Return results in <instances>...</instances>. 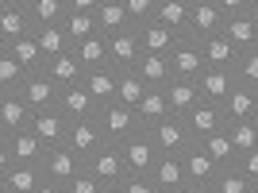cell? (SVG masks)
I'll return each mask as SVG.
<instances>
[{
	"label": "cell",
	"instance_id": "9",
	"mask_svg": "<svg viewBox=\"0 0 258 193\" xmlns=\"http://www.w3.org/2000/svg\"><path fill=\"white\" fill-rule=\"evenodd\" d=\"M31 120H35V112L27 108V101L20 93H0V139L31 131Z\"/></svg>",
	"mask_w": 258,
	"mask_h": 193
},
{
	"label": "cell",
	"instance_id": "23",
	"mask_svg": "<svg viewBox=\"0 0 258 193\" xmlns=\"http://www.w3.org/2000/svg\"><path fill=\"white\" fill-rule=\"evenodd\" d=\"M151 178H154V185H158V193H170V189H189V182H185V162L177 159V155H162Z\"/></svg>",
	"mask_w": 258,
	"mask_h": 193
},
{
	"label": "cell",
	"instance_id": "26",
	"mask_svg": "<svg viewBox=\"0 0 258 193\" xmlns=\"http://www.w3.org/2000/svg\"><path fill=\"white\" fill-rule=\"evenodd\" d=\"M201 51H205V66H208V70H231V74H235L239 58H243V54H239L235 46L227 43L224 35H216V39L201 43Z\"/></svg>",
	"mask_w": 258,
	"mask_h": 193
},
{
	"label": "cell",
	"instance_id": "34",
	"mask_svg": "<svg viewBox=\"0 0 258 193\" xmlns=\"http://www.w3.org/2000/svg\"><path fill=\"white\" fill-rule=\"evenodd\" d=\"M74 54H77V62H81V70H85V74L112 66V62H108V39H104V35H97V39H89V43L74 46Z\"/></svg>",
	"mask_w": 258,
	"mask_h": 193
},
{
	"label": "cell",
	"instance_id": "14",
	"mask_svg": "<svg viewBox=\"0 0 258 193\" xmlns=\"http://www.w3.org/2000/svg\"><path fill=\"white\" fill-rule=\"evenodd\" d=\"M104 131H100V120L93 116V120H77V124H70V139H66V147H74L81 159H93L100 147H104Z\"/></svg>",
	"mask_w": 258,
	"mask_h": 193
},
{
	"label": "cell",
	"instance_id": "20",
	"mask_svg": "<svg viewBox=\"0 0 258 193\" xmlns=\"http://www.w3.org/2000/svg\"><path fill=\"white\" fill-rule=\"evenodd\" d=\"M189 16H193V0H158L154 23H162L173 35H185L189 31Z\"/></svg>",
	"mask_w": 258,
	"mask_h": 193
},
{
	"label": "cell",
	"instance_id": "45",
	"mask_svg": "<svg viewBox=\"0 0 258 193\" xmlns=\"http://www.w3.org/2000/svg\"><path fill=\"white\" fill-rule=\"evenodd\" d=\"M66 189H70V193H104V185H100V182H97V178H93L89 170H81V174L74 178V182L66 185Z\"/></svg>",
	"mask_w": 258,
	"mask_h": 193
},
{
	"label": "cell",
	"instance_id": "25",
	"mask_svg": "<svg viewBox=\"0 0 258 193\" xmlns=\"http://www.w3.org/2000/svg\"><path fill=\"white\" fill-rule=\"evenodd\" d=\"M254 116H258V93L247 85H235V93L224 105V120L227 124H243V120H254Z\"/></svg>",
	"mask_w": 258,
	"mask_h": 193
},
{
	"label": "cell",
	"instance_id": "35",
	"mask_svg": "<svg viewBox=\"0 0 258 193\" xmlns=\"http://www.w3.org/2000/svg\"><path fill=\"white\" fill-rule=\"evenodd\" d=\"M0 51H12V54H16V62L23 66V74H27V77L46 70V58H43V51H39V43H35V35H31V39H20L16 46H0Z\"/></svg>",
	"mask_w": 258,
	"mask_h": 193
},
{
	"label": "cell",
	"instance_id": "40",
	"mask_svg": "<svg viewBox=\"0 0 258 193\" xmlns=\"http://www.w3.org/2000/svg\"><path fill=\"white\" fill-rule=\"evenodd\" d=\"M227 135H231V147H235V155H250V151H258V124H254V120L227 124Z\"/></svg>",
	"mask_w": 258,
	"mask_h": 193
},
{
	"label": "cell",
	"instance_id": "30",
	"mask_svg": "<svg viewBox=\"0 0 258 193\" xmlns=\"http://www.w3.org/2000/svg\"><path fill=\"white\" fill-rule=\"evenodd\" d=\"M166 96H170V112L173 116H189L197 105H201V85L197 81H177L173 77L166 85Z\"/></svg>",
	"mask_w": 258,
	"mask_h": 193
},
{
	"label": "cell",
	"instance_id": "10",
	"mask_svg": "<svg viewBox=\"0 0 258 193\" xmlns=\"http://www.w3.org/2000/svg\"><path fill=\"white\" fill-rule=\"evenodd\" d=\"M123 159H127V170L131 174H154V166H158V147H154L151 131L143 128L139 135H131L127 143H123Z\"/></svg>",
	"mask_w": 258,
	"mask_h": 193
},
{
	"label": "cell",
	"instance_id": "36",
	"mask_svg": "<svg viewBox=\"0 0 258 193\" xmlns=\"http://www.w3.org/2000/svg\"><path fill=\"white\" fill-rule=\"evenodd\" d=\"M201 147H205L208 155L216 159V166H220V170H231V166L239 162V155H235V147H231V135H227V128H224V131H216V135H208V139H201Z\"/></svg>",
	"mask_w": 258,
	"mask_h": 193
},
{
	"label": "cell",
	"instance_id": "18",
	"mask_svg": "<svg viewBox=\"0 0 258 193\" xmlns=\"http://www.w3.org/2000/svg\"><path fill=\"white\" fill-rule=\"evenodd\" d=\"M224 39H227L231 46H235L239 54L258 51V20L250 16V12H243V16H231V20H224Z\"/></svg>",
	"mask_w": 258,
	"mask_h": 193
},
{
	"label": "cell",
	"instance_id": "52",
	"mask_svg": "<svg viewBox=\"0 0 258 193\" xmlns=\"http://www.w3.org/2000/svg\"><path fill=\"white\" fill-rule=\"evenodd\" d=\"M254 124H258V116H254Z\"/></svg>",
	"mask_w": 258,
	"mask_h": 193
},
{
	"label": "cell",
	"instance_id": "6",
	"mask_svg": "<svg viewBox=\"0 0 258 193\" xmlns=\"http://www.w3.org/2000/svg\"><path fill=\"white\" fill-rule=\"evenodd\" d=\"M189 39L197 43H208L216 35H224V12H220V0H193V16H189Z\"/></svg>",
	"mask_w": 258,
	"mask_h": 193
},
{
	"label": "cell",
	"instance_id": "1",
	"mask_svg": "<svg viewBox=\"0 0 258 193\" xmlns=\"http://www.w3.org/2000/svg\"><path fill=\"white\" fill-rule=\"evenodd\" d=\"M97 120H100L104 139L116 143V147H123L131 135H139V131H143L139 112H135V108H123V105H104V108L97 112Z\"/></svg>",
	"mask_w": 258,
	"mask_h": 193
},
{
	"label": "cell",
	"instance_id": "2",
	"mask_svg": "<svg viewBox=\"0 0 258 193\" xmlns=\"http://www.w3.org/2000/svg\"><path fill=\"white\" fill-rule=\"evenodd\" d=\"M85 170L93 174L104 189H119V182L131 174L127 170V159H123V147H116V143H104V147L85 162Z\"/></svg>",
	"mask_w": 258,
	"mask_h": 193
},
{
	"label": "cell",
	"instance_id": "15",
	"mask_svg": "<svg viewBox=\"0 0 258 193\" xmlns=\"http://www.w3.org/2000/svg\"><path fill=\"white\" fill-rule=\"evenodd\" d=\"M197 85H201V101L205 105H227V96L235 93L239 77L231 74V70H205V74L197 77Z\"/></svg>",
	"mask_w": 258,
	"mask_h": 193
},
{
	"label": "cell",
	"instance_id": "4",
	"mask_svg": "<svg viewBox=\"0 0 258 193\" xmlns=\"http://www.w3.org/2000/svg\"><path fill=\"white\" fill-rule=\"evenodd\" d=\"M35 23L27 12V0H4L0 4V46H16L20 39H31Z\"/></svg>",
	"mask_w": 258,
	"mask_h": 193
},
{
	"label": "cell",
	"instance_id": "38",
	"mask_svg": "<svg viewBox=\"0 0 258 193\" xmlns=\"http://www.w3.org/2000/svg\"><path fill=\"white\" fill-rule=\"evenodd\" d=\"M147 81H143L135 70H127V74H119V93H116V105L123 108H139L143 105V96H147Z\"/></svg>",
	"mask_w": 258,
	"mask_h": 193
},
{
	"label": "cell",
	"instance_id": "27",
	"mask_svg": "<svg viewBox=\"0 0 258 193\" xmlns=\"http://www.w3.org/2000/svg\"><path fill=\"white\" fill-rule=\"evenodd\" d=\"M135 31H139L143 54H166V58H170V51L177 46V39H181V35L166 31L162 23H143V27H135Z\"/></svg>",
	"mask_w": 258,
	"mask_h": 193
},
{
	"label": "cell",
	"instance_id": "8",
	"mask_svg": "<svg viewBox=\"0 0 258 193\" xmlns=\"http://www.w3.org/2000/svg\"><path fill=\"white\" fill-rule=\"evenodd\" d=\"M85 170V159L77 155L74 147H50L46 151V162H43V174L46 182H58V185H70L77 174Z\"/></svg>",
	"mask_w": 258,
	"mask_h": 193
},
{
	"label": "cell",
	"instance_id": "11",
	"mask_svg": "<svg viewBox=\"0 0 258 193\" xmlns=\"http://www.w3.org/2000/svg\"><path fill=\"white\" fill-rule=\"evenodd\" d=\"M139 58H143V46H139V31H135V27L108 39V62H112V70H116V74L135 70V66H139Z\"/></svg>",
	"mask_w": 258,
	"mask_h": 193
},
{
	"label": "cell",
	"instance_id": "47",
	"mask_svg": "<svg viewBox=\"0 0 258 193\" xmlns=\"http://www.w3.org/2000/svg\"><path fill=\"white\" fill-rule=\"evenodd\" d=\"M39 193H70V189H66V185H58V182H43V189H39Z\"/></svg>",
	"mask_w": 258,
	"mask_h": 193
},
{
	"label": "cell",
	"instance_id": "24",
	"mask_svg": "<svg viewBox=\"0 0 258 193\" xmlns=\"http://www.w3.org/2000/svg\"><path fill=\"white\" fill-rule=\"evenodd\" d=\"M85 89L93 93V101H97L100 108H104V105H116L119 74L112 70V66H104V70H93V74H85Z\"/></svg>",
	"mask_w": 258,
	"mask_h": 193
},
{
	"label": "cell",
	"instance_id": "50",
	"mask_svg": "<svg viewBox=\"0 0 258 193\" xmlns=\"http://www.w3.org/2000/svg\"><path fill=\"white\" fill-rule=\"evenodd\" d=\"M193 193H216V189H193Z\"/></svg>",
	"mask_w": 258,
	"mask_h": 193
},
{
	"label": "cell",
	"instance_id": "39",
	"mask_svg": "<svg viewBox=\"0 0 258 193\" xmlns=\"http://www.w3.org/2000/svg\"><path fill=\"white\" fill-rule=\"evenodd\" d=\"M27 81L23 66L16 62L12 51H0V93H20V85Z\"/></svg>",
	"mask_w": 258,
	"mask_h": 193
},
{
	"label": "cell",
	"instance_id": "3",
	"mask_svg": "<svg viewBox=\"0 0 258 193\" xmlns=\"http://www.w3.org/2000/svg\"><path fill=\"white\" fill-rule=\"evenodd\" d=\"M147 131H151L158 155H177V159H181L185 151L197 143L193 131H189V124H185V116H166L162 124H154V128H147Z\"/></svg>",
	"mask_w": 258,
	"mask_h": 193
},
{
	"label": "cell",
	"instance_id": "28",
	"mask_svg": "<svg viewBox=\"0 0 258 193\" xmlns=\"http://www.w3.org/2000/svg\"><path fill=\"white\" fill-rule=\"evenodd\" d=\"M27 12H31L35 31L39 27H58L70 16V0H27Z\"/></svg>",
	"mask_w": 258,
	"mask_h": 193
},
{
	"label": "cell",
	"instance_id": "41",
	"mask_svg": "<svg viewBox=\"0 0 258 193\" xmlns=\"http://www.w3.org/2000/svg\"><path fill=\"white\" fill-rule=\"evenodd\" d=\"M212 189L216 193H254V182H250L239 166H231V170H220V178H216Z\"/></svg>",
	"mask_w": 258,
	"mask_h": 193
},
{
	"label": "cell",
	"instance_id": "16",
	"mask_svg": "<svg viewBox=\"0 0 258 193\" xmlns=\"http://www.w3.org/2000/svg\"><path fill=\"white\" fill-rule=\"evenodd\" d=\"M31 131L43 139V147H66V139H70V120L58 112V108H50V112H35L31 120Z\"/></svg>",
	"mask_w": 258,
	"mask_h": 193
},
{
	"label": "cell",
	"instance_id": "49",
	"mask_svg": "<svg viewBox=\"0 0 258 193\" xmlns=\"http://www.w3.org/2000/svg\"><path fill=\"white\" fill-rule=\"evenodd\" d=\"M170 193H193V189H170Z\"/></svg>",
	"mask_w": 258,
	"mask_h": 193
},
{
	"label": "cell",
	"instance_id": "29",
	"mask_svg": "<svg viewBox=\"0 0 258 193\" xmlns=\"http://www.w3.org/2000/svg\"><path fill=\"white\" fill-rule=\"evenodd\" d=\"M135 74L151 89H166L173 81V70H170V58H166V54H143L139 66H135Z\"/></svg>",
	"mask_w": 258,
	"mask_h": 193
},
{
	"label": "cell",
	"instance_id": "13",
	"mask_svg": "<svg viewBox=\"0 0 258 193\" xmlns=\"http://www.w3.org/2000/svg\"><path fill=\"white\" fill-rule=\"evenodd\" d=\"M58 112H62L70 124H77V120H93L100 112V105L93 101V93L85 89V81H77V85L62 89V96H58Z\"/></svg>",
	"mask_w": 258,
	"mask_h": 193
},
{
	"label": "cell",
	"instance_id": "31",
	"mask_svg": "<svg viewBox=\"0 0 258 193\" xmlns=\"http://www.w3.org/2000/svg\"><path fill=\"white\" fill-rule=\"evenodd\" d=\"M46 77H50L58 89H70L77 85V81H85V70H81V62H77V54H62V58H54V62H46Z\"/></svg>",
	"mask_w": 258,
	"mask_h": 193
},
{
	"label": "cell",
	"instance_id": "12",
	"mask_svg": "<svg viewBox=\"0 0 258 193\" xmlns=\"http://www.w3.org/2000/svg\"><path fill=\"white\" fill-rule=\"evenodd\" d=\"M20 96L27 101V108H31V112H50V108H58L62 89L54 85L50 77H46V70H43V74H31V77L20 85Z\"/></svg>",
	"mask_w": 258,
	"mask_h": 193
},
{
	"label": "cell",
	"instance_id": "33",
	"mask_svg": "<svg viewBox=\"0 0 258 193\" xmlns=\"http://www.w3.org/2000/svg\"><path fill=\"white\" fill-rule=\"evenodd\" d=\"M35 43H39V51H43L46 62H54V58H62V54L74 51L62 23H58V27H39V31H35Z\"/></svg>",
	"mask_w": 258,
	"mask_h": 193
},
{
	"label": "cell",
	"instance_id": "19",
	"mask_svg": "<svg viewBox=\"0 0 258 193\" xmlns=\"http://www.w3.org/2000/svg\"><path fill=\"white\" fill-rule=\"evenodd\" d=\"M185 124H189V131H193V139H197V143L227 128V120H224V108H220V105H205V101H201V105H197L193 112L185 116Z\"/></svg>",
	"mask_w": 258,
	"mask_h": 193
},
{
	"label": "cell",
	"instance_id": "7",
	"mask_svg": "<svg viewBox=\"0 0 258 193\" xmlns=\"http://www.w3.org/2000/svg\"><path fill=\"white\" fill-rule=\"evenodd\" d=\"M181 162H185V182H189V189H212L216 185L220 166H216V159L201 147V143H193V147L185 151Z\"/></svg>",
	"mask_w": 258,
	"mask_h": 193
},
{
	"label": "cell",
	"instance_id": "53",
	"mask_svg": "<svg viewBox=\"0 0 258 193\" xmlns=\"http://www.w3.org/2000/svg\"><path fill=\"white\" fill-rule=\"evenodd\" d=\"M254 193H258V185H254Z\"/></svg>",
	"mask_w": 258,
	"mask_h": 193
},
{
	"label": "cell",
	"instance_id": "43",
	"mask_svg": "<svg viewBox=\"0 0 258 193\" xmlns=\"http://www.w3.org/2000/svg\"><path fill=\"white\" fill-rule=\"evenodd\" d=\"M131 16V27H143V23H154V12H158V0H123Z\"/></svg>",
	"mask_w": 258,
	"mask_h": 193
},
{
	"label": "cell",
	"instance_id": "22",
	"mask_svg": "<svg viewBox=\"0 0 258 193\" xmlns=\"http://www.w3.org/2000/svg\"><path fill=\"white\" fill-rule=\"evenodd\" d=\"M46 182L43 166H16L12 174L0 178V193H39Z\"/></svg>",
	"mask_w": 258,
	"mask_h": 193
},
{
	"label": "cell",
	"instance_id": "51",
	"mask_svg": "<svg viewBox=\"0 0 258 193\" xmlns=\"http://www.w3.org/2000/svg\"><path fill=\"white\" fill-rule=\"evenodd\" d=\"M104 193H119V189H104Z\"/></svg>",
	"mask_w": 258,
	"mask_h": 193
},
{
	"label": "cell",
	"instance_id": "17",
	"mask_svg": "<svg viewBox=\"0 0 258 193\" xmlns=\"http://www.w3.org/2000/svg\"><path fill=\"white\" fill-rule=\"evenodd\" d=\"M0 143L12 151L16 166H43L46 162V147L35 131H20V135H8V139H0Z\"/></svg>",
	"mask_w": 258,
	"mask_h": 193
},
{
	"label": "cell",
	"instance_id": "48",
	"mask_svg": "<svg viewBox=\"0 0 258 193\" xmlns=\"http://www.w3.org/2000/svg\"><path fill=\"white\" fill-rule=\"evenodd\" d=\"M250 16H254V20H258V0H250Z\"/></svg>",
	"mask_w": 258,
	"mask_h": 193
},
{
	"label": "cell",
	"instance_id": "44",
	"mask_svg": "<svg viewBox=\"0 0 258 193\" xmlns=\"http://www.w3.org/2000/svg\"><path fill=\"white\" fill-rule=\"evenodd\" d=\"M119 193H158L151 174H127L123 182H119Z\"/></svg>",
	"mask_w": 258,
	"mask_h": 193
},
{
	"label": "cell",
	"instance_id": "5",
	"mask_svg": "<svg viewBox=\"0 0 258 193\" xmlns=\"http://www.w3.org/2000/svg\"><path fill=\"white\" fill-rule=\"evenodd\" d=\"M170 70L177 81H197V77L205 74V51H201V43L197 39H189V35H181L177 39V46L170 51Z\"/></svg>",
	"mask_w": 258,
	"mask_h": 193
},
{
	"label": "cell",
	"instance_id": "42",
	"mask_svg": "<svg viewBox=\"0 0 258 193\" xmlns=\"http://www.w3.org/2000/svg\"><path fill=\"white\" fill-rule=\"evenodd\" d=\"M235 77H239V85H247V89H254V93H258V51H247L243 58H239Z\"/></svg>",
	"mask_w": 258,
	"mask_h": 193
},
{
	"label": "cell",
	"instance_id": "37",
	"mask_svg": "<svg viewBox=\"0 0 258 193\" xmlns=\"http://www.w3.org/2000/svg\"><path fill=\"white\" fill-rule=\"evenodd\" d=\"M62 27H66V35H70V46H81V43H89V39L100 35L97 16H81V12H70Z\"/></svg>",
	"mask_w": 258,
	"mask_h": 193
},
{
	"label": "cell",
	"instance_id": "21",
	"mask_svg": "<svg viewBox=\"0 0 258 193\" xmlns=\"http://www.w3.org/2000/svg\"><path fill=\"white\" fill-rule=\"evenodd\" d=\"M97 27L104 39H112V35L119 31H131V16H127V4L123 0H100L97 8Z\"/></svg>",
	"mask_w": 258,
	"mask_h": 193
},
{
	"label": "cell",
	"instance_id": "46",
	"mask_svg": "<svg viewBox=\"0 0 258 193\" xmlns=\"http://www.w3.org/2000/svg\"><path fill=\"white\" fill-rule=\"evenodd\" d=\"M235 166H239V170H243V174L250 178V182L258 185V151H250V155H239V162H235Z\"/></svg>",
	"mask_w": 258,
	"mask_h": 193
},
{
	"label": "cell",
	"instance_id": "32",
	"mask_svg": "<svg viewBox=\"0 0 258 193\" xmlns=\"http://www.w3.org/2000/svg\"><path fill=\"white\" fill-rule=\"evenodd\" d=\"M143 120V128H154V124H162L166 116H173L170 112V96H166V89H147V96H143V105L135 108Z\"/></svg>",
	"mask_w": 258,
	"mask_h": 193
}]
</instances>
